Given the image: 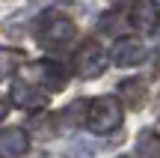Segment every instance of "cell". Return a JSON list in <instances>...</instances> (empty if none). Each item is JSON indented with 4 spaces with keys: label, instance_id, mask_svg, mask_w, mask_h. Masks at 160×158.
<instances>
[{
    "label": "cell",
    "instance_id": "6da1fadb",
    "mask_svg": "<svg viewBox=\"0 0 160 158\" xmlns=\"http://www.w3.org/2000/svg\"><path fill=\"white\" fill-rule=\"evenodd\" d=\"M74 33H77L74 21L59 15V12H48V15H42V21L36 24V42H39L42 48H48V51L68 45V42L74 39Z\"/></svg>",
    "mask_w": 160,
    "mask_h": 158
},
{
    "label": "cell",
    "instance_id": "7a4b0ae2",
    "mask_svg": "<svg viewBox=\"0 0 160 158\" xmlns=\"http://www.w3.org/2000/svg\"><path fill=\"white\" fill-rule=\"evenodd\" d=\"M86 125L95 134H110L113 128L122 125V105L119 99H110V95H98L89 101V111H86Z\"/></svg>",
    "mask_w": 160,
    "mask_h": 158
},
{
    "label": "cell",
    "instance_id": "3957f363",
    "mask_svg": "<svg viewBox=\"0 0 160 158\" xmlns=\"http://www.w3.org/2000/svg\"><path fill=\"white\" fill-rule=\"evenodd\" d=\"M107 69V54H104V48L98 45V42H83L80 45V51L74 54V72L80 78H98L101 72Z\"/></svg>",
    "mask_w": 160,
    "mask_h": 158
},
{
    "label": "cell",
    "instance_id": "277c9868",
    "mask_svg": "<svg viewBox=\"0 0 160 158\" xmlns=\"http://www.w3.org/2000/svg\"><path fill=\"white\" fill-rule=\"evenodd\" d=\"M128 21H131V27L137 33L151 36V33H157V24H160V6L154 0H131Z\"/></svg>",
    "mask_w": 160,
    "mask_h": 158
},
{
    "label": "cell",
    "instance_id": "5b68a950",
    "mask_svg": "<svg viewBox=\"0 0 160 158\" xmlns=\"http://www.w3.org/2000/svg\"><path fill=\"white\" fill-rule=\"evenodd\" d=\"M30 75H33V84L36 87H45L51 90V93H57V90H65V84H68V75H65V69L59 63H53V60H42V63H33L30 66Z\"/></svg>",
    "mask_w": 160,
    "mask_h": 158
},
{
    "label": "cell",
    "instance_id": "8992f818",
    "mask_svg": "<svg viewBox=\"0 0 160 158\" xmlns=\"http://www.w3.org/2000/svg\"><path fill=\"white\" fill-rule=\"evenodd\" d=\"M142 60H145V45H142V42H137L133 36L119 39L113 45V63L122 66V69H133V66H139Z\"/></svg>",
    "mask_w": 160,
    "mask_h": 158
},
{
    "label": "cell",
    "instance_id": "52a82bcc",
    "mask_svg": "<svg viewBox=\"0 0 160 158\" xmlns=\"http://www.w3.org/2000/svg\"><path fill=\"white\" fill-rule=\"evenodd\" d=\"M9 95H12V101H15L18 107H45L48 105L45 93H42L33 81H24V78L12 84V93Z\"/></svg>",
    "mask_w": 160,
    "mask_h": 158
},
{
    "label": "cell",
    "instance_id": "ba28073f",
    "mask_svg": "<svg viewBox=\"0 0 160 158\" xmlns=\"http://www.w3.org/2000/svg\"><path fill=\"white\" fill-rule=\"evenodd\" d=\"M27 149H30V137H27L24 128H3L0 131V152L3 155L18 158V155L27 152Z\"/></svg>",
    "mask_w": 160,
    "mask_h": 158
},
{
    "label": "cell",
    "instance_id": "9c48e42d",
    "mask_svg": "<svg viewBox=\"0 0 160 158\" xmlns=\"http://www.w3.org/2000/svg\"><path fill=\"white\" fill-rule=\"evenodd\" d=\"M119 95H122V101H128V107H142L145 84L139 81V78H128V81L119 84Z\"/></svg>",
    "mask_w": 160,
    "mask_h": 158
},
{
    "label": "cell",
    "instance_id": "30bf717a",
    "mask_svg": "<svg viewBox=\"0 0 160 158\" xmlns=\"http://www.w3.org/2000/svg\"><path fill=\"white\" fill-rule=\"evenodd\" d=\"M18 54L21 51H9V48H0V81H6V78L15 72V66H18Z\"/></svg>",
    "mask_w": 160,
    "mask_h": 158
},
{
    "label": "cell",
    "instance_id": "8fae6325",
    "mask_svg": "<svg viewBox=\"0 0 160 158\" xmlns=\"http://www.w3.org/2000/svg\"><path fill=\"white\" fill-rule=\"evenodd\" d=\"M33 6H39V9H48V6H53V3H65V0H30Z\"/></svg>",
    "mask_w": 160,
    "mask_h": 158
},
{
    "label": "cell",
    "instance_id": "7c38bea8",
    "mask_svg": "<svg viewBox=\"0 0 160 158\" xmlns=\"http://www.w3.org/2000/svg\"><path fill=\"white\" fill-rule=\"evenodd\" d=\"M6 113H9V105H6V99H0V123L6 119Z\"/></svg>",
    "mask_w": 160,
    "mask_h": 158
},
{
    "label": "cell",
    "instance_id": "4fadbf2b",
    "mask_svg": "<svg viewBox=\"0 0 160 158\" xmlns=\"http://www.w3.org/2000/svg\"><path fill=\"white\" fill-rule=\"evenodd\" d=\"M113 3H122V0H113Z\"/></svg>",
    "mask_w": 160,
    "mask_h": 158
},
{
    "label": "cell",
    "instance_id": "5bb4252c",
    "mask_svg": "<svg viewBox=\"0 0 160 158\" xmlns=\"http://www.w3.org/2000/svg\"><path fill=\"white\" fill-rule=\"evenodd\" d=\"M122 158H128V155H122Z\"/></svg>",
    "mask_w": 160,
    "mask_h": 158
}]
</instances>
